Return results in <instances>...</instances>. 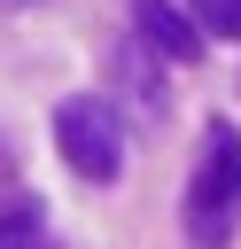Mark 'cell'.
Returning a JSON list of instances; mask_svg holds the SVG:
<instances>
[{"mask_svg": "<svg viewBox=\"0 0 241 249\" xmlns=\"http://www.w3.org/2000/svg\"><path fill=\"white\" fill-rule=\"evenodd\" d=\"M8 179H16V163H8V148H0V202H8Z\"/></svg>", "mask_w": 241, "mask_h": 249, "instance_id": "6", "label": "cell"}, {"mask_svg": "<svg viewBox=\"0 0 241 249\" xmlns=\"http://www.w3.org/2000/svg\"><path fill=\"white\" fill-rule=\"evenodd\" d=\"M210 39H241V0H187Z\"/></svg>", "mask_w": 241, "mask_h": 249, "instance_id": "5", "label": "cell"}, {"mask_svg": "<svg viewBox=\"0 0 241 249\" xmlns=\"http://www.w3.org/2000/svg\"><path fill=\"white\" fill-rule=\"evenodd\" d=\"M39 241H47L39 195H8V202H0V249H39Z\"/></svg>", "mask_w": 241, "mask_h": 249, "instance_id": "4", "label": "cell"}, {"mask_svg": "<svg viewBox=\"0 0 241 249\" xmlns=\"http://www.w3.org/2000/svg\"><path fill=\"white\" fill-rule=\"evenodd\" d=\"M39 249H54V241H39Z\"/></svg>", "mask_w": 241, "mask_h": 249, "instance_id": "8", "label": "cell"}, {"mask_svg": "<svg viewBox=\"0 0 241 249\" xmlns=\"http://www.w3.org/2000/svg\"><path fill=\"white\" fill-rule=\"evenodd\" d=\"M233 218H241V132L210 124L202 156H194V179H187V241L194 249H225Z\"/></svg>", "mask_w": 241, "mask_h": 249, "instance_id": "1", "label": "cell"}, {"mask_svg": "<svg viewBox=\"0 0 241 249\" xmlns=\"http://www.w3.org/2000/svg\"><path fill=\"white\" fill-rule=\"evenodd\" d=\"M0 8H31V0H0Z\"/></svg>", "mask_w": 241, "mask_h": 249, "instance_id": "7", "label": "cell"}, {"mask_svg": "<svg viewBox=\"0 0 241 249\" xmlns=\"http://www.w3.org/2000/svg\"><path fill=\"white\" fill-rule=\"evenodd\" d=\"M54 148H62V163H70L78 179L109 187V179L124 171V117H117V101L70 93V101L54 109Z\"/></svg>", "mask_w": 241, "mask_h": 249, "instance_id": "2", "label": "cell"}, {"mask_svg": "<svg viewBox=\"0 0 241 249\" xmlns=\"http://www.w3.org/2000/svg\"><path fill=\"white\" fill-rule=\"evenodd\" d=\"M132 23H140V39H148L163 62H194V54H202V39H210V31L194 23V8L179 16L171 0H132Z\"/></svg>", "mask_w": 241, "mask_h": 249, "instance_id": "3", "label": "cell"}]
</instances>
